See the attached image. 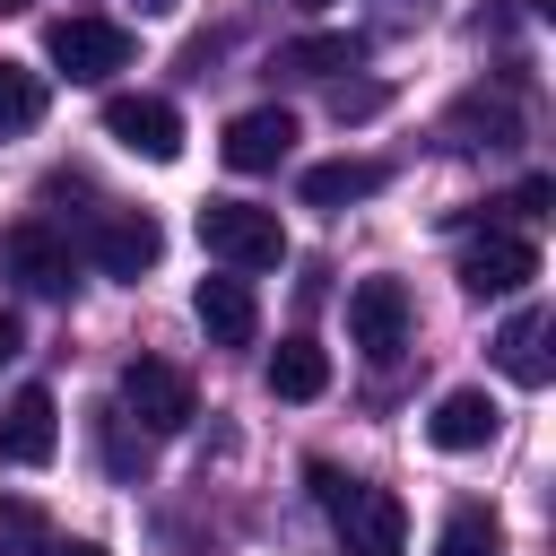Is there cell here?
I'll return each mask as SVG.
<instances>
[{
    "instance_id": "20",
    "label": "cell",
    "mask_w": 556,
    "mask_h": 556,
    "mask_svg": "<svg viewBox=\"0 0 556 556\" xmlns=\"http://www.w3.org/2000/svg\"><path fill=\"white\" fill-rule=\"evenodd\" d=\"M434 556H504V539H495V513H478V504H460V513L443 521V539H434Z\"/></svg>"
},
{
    "instance_id": "8",
    "label": "cell",
    "mask_w": 556,
    "mask_h": 556,
    "mask_svg": "<svg viewBox=\"0 0 556 556\" xmlns=\"http://www.w3.org/2000/svg\"><path fill=\"white\" fill-rule=\"evenodd\" d=\"M0 261H9V278H17L26 295H70V287H78V252H70V235H52V226H9Z\"/></svg>"
},
{
    "instance_id": "1",
    "label": "cell",
    "mask_w": 556,
    "mask_h": 556,
    "mask_svg": "<svg viewBox=\"0 0 556 556\" xmlns=\"http://www.w3.org/2000/svg\"><path fill=\"white\" fill-rule=\"evenodd\" d=\"M304 478H313V504L330 513V530H339L348 556H408V513H400L391 486H365V478H348L330 460H313Z\"/></svg>"
},
{
    "instance_id": "4",
    "label": "cell",
    "mask_w": 556,
    "mask_h": 556,
    "mask_svg": "<svg viewBox=\"0 0 556 556\" xmlns=\"http://www.w3.org/2000/svg\"><path fill=\"white\" fill-rule=\"evenodd\" d=\"M113 408H122L139 434H182V426H191V374L165 365V356H130Z\"/></svg>"
},
{
    "instance_id": "24",
    "label": "cell",
    "mask_w": 556,
    "mask_h": 556,
    "mask_svg": "<svg viewBox=\"0 0 556 556\" xmlns=\"http://www.w3.org/2000/svg\"><path fill=\"white\" fill-rule=\"evenodd\" d=\"M165 9H182V0H139V17H165Z\"/></svg>"
},
{
    "instance_id": "21",
    "label": "cell",
    "mask_w": 556,
    "mask_h": 556,
    "mask_svg": "<svg viewBox=\"0 0 556 556\" xmlns=\"http://www.w3.org/2000/svg\"><path fill=\"white\" fill-rule=\"evenodd\" d=\"M52 530H43V513L26 504V495H0V556H35Z\"/></svg>"
},
{
    "instance_id": "9",
    "label": "cell",
    "mask_w": 556,
    "mask_h": 556,
    "mask_svg": "<svg viewBox=\"0 0 556 556\" xmlns=\"http://www.w3.org/2000/svg\"><path fill=\"white\" fill-rule=\"evenodd\" d=\"M530 278H539V243H530V235H504V226H495V235H478V243L460 252V287H469V295H521Z\"/></svg>"
},
{
    "instance_id": "22",
    "label": "cell",
    "mask_w": 556,
    "mask_h": 556,
    "mask_svg": "<svg viewBox=\"0 0 556 556\" xmlns=\"http://www.w3.org/2000/svg\"><path fill=\"white\" fill-rule=\"evenodd\" d=\"M35 556H104V547H96V539H43Z\"/></svg>"
},
{
    "instance_id": "18",
    "label": "cell",
    "mask_w": 556,
    "mask_h": 556,
    "mask_svg": "<svg viewBox=\"0 0 556 556\" xmlns=\"http://www.w3.org/2000/svg\"><path fill=\"white\" fill-rule=\"evenodd\" d=\"M35 122H43V78L0 52V130H35Z\"/></svg>"
},
{
    "instance_id": "7",
    "label": "cell",
    "mask_w": 556,
    "mask_h": 556,
    "mask_svg": "<svg viewBox=\"0 0 556 556\" xmlns=\"http://www.w3.org/2000/svg\"><path fill=\"white\" fill-rule=\"evenodd\" d=\"M104 139H122L148 165H174L182 156V113L165 96H104Z\"/></svg>"
},
{
    "instance_id": "2",
    "label": "cell",
    "mask_w": 556,
    "mask_h": 556,
    "mask_svg": "<svg viewBox=\"0 0 556 556\" xmlns=\"http://www.w3.org/2000/svg\"><path fill=\"white\" fill-rule=\"evenodd\" d=\"M200 243H208V261H226V269H278V261H287V226H278V208H261V200H208V208H200Z\"/></svg>"
},
{
    "instance_id": "12",
    "label": "cell",
    "mask_w": 556,
    "mask_h": 556,
    "mask_svg": "<svg viewBox=\"0 0 556 556\" xmlns=\"http://www.w3.org/2000/svg\"><path fill=\"white\" fill-rule=\"evenodd\" d=\"M287 148H295V113H278V104L235 113L226 139H217V156H226L235 174H269V165H287Z\"/></svg>"
},
{
    "instance_id": "10",
    "label": "cell",
    "mask_w": 556,
    "mask_h": 556,
    "mask_svg": "<svg viewBox=\"0 0 556 556\" xmlns=\"http://www.w3.org/2000/svg\"><path fill=\"white\" fill-rule=\"evenodd\" d=\"M191 313H200L208 348H252V339H261V295H252V278H243V269L200 278V287H191Z\"/></svg>"
},
{
    "instance_id": "13",
    "label": "cell",
    "mask_w": 556,
    "mask_h": 556,
    "mask_svg": "<svg viewBox=\"0 0 556 556\" xmlns=\"http://www.w3.org/2000/svg\"><path fill=\"white\" fill-rule=\"evenodd\" d=\"M495 426H504V408L486 391H443L434 417H426V443L434 452H478V443H495Z\"/></svg>"
},
{
    "instance_id": "25",
    "label": "cell",
    "mask_w": 556,
    "mask_h": 556,
    "mask_svg": "<svg viewBox=\"0 0 556 556\" xmlns=\"http://www.w3.org/2000/svg\"><path fill=\"white\" fill-rule=\"evenodd\" d=\"M9 9H26V0H0V17H9Z\"/></svg>"
},
{
    "instance_id": "26",
    "label": "cell",
    "mask_w": 556,
    "mask_h": 556,
    "mask_svg": "<svg viewBox=\"0 0 556 556\" xmlns=\"http://www.w3.org/2000/svg\"><path fill=\"white\" fill-rule=\"evenodd\" d=\"M304 9H330V0H304Z\"/></svg>"
},
{
    "instance_id": "16",
    "label": "cell",
    "mask_w": 556,
    "mask_h": 556,
    "mask_svg": "<svg viewBox=\"0 0 556 556\" xmlns=\"http://www.w3.org/2000/svg\"><path fill=\"white\" fill-rule=\"evenodd\" d=\"M269 391H278V400H321V391H330V356H321L313 339H287V348L269 356Z\"/></svg>"
},
{
    "instance_id": "3",
    "label": "cell",
    "mask_w": 556,
    "mask_h": 556,
    "mask_svg": "<svg viewBox=\"0 0 556 556\" xmlns=\"http://www.w3.org/2000/svg\"><path fill=\"white\" fill-rule=\"evenodd\" d=\"M130 26H113V17H52L43 26V61L61 70V78H78V87H104L113 70H130Z\"/></svg>"
},
{
    "instance_id": "15",
    "label": "cell",
    "mask_w": 556,
    "mask_h": 556,
    "mask_svg": "<svg viewBox=\"0 0 556 556\" xmlns=\"http://www.w3.org/2000/svg\"><path fill=\"white\" fill-rule=\"evenodd\" d=\"M495 365H504L521 391H539V382H547V304H521V313L495 330Z\"/></svg>"
},
{
    "instance_id": "23",
    "label": "cell",
    "mask_w": 556,
    "mask_h": 556,
    "mask_svg": "<svg viewBox=\"0 0 556 556\" xmlns=\"http://www.w3.org/2000/svg\"><path fill=\"white\" fill-rule=\"evenodd\" d=\"M17 348H26V330H17V313H0V365H9Z\"/></svg>"
},
{
    "instance_id": "14",
    "label": "cell",
    "mask_w": 556,
    "mask_h": 556,
    "mask_svg": "<svg viewBox=\"0 0 556 556\" xmlns=\"http://www.w3.org/2000/svg\"><path fill=\"white\" fill-rule=\"evenodd\" d=\"M382 182H391L382 156H330V165L304 174V208H348V200H374Z\"/></svg>"
},
{
    "instance_id": "5",
    "label": "cell",
    "mask_w": 556,
    "mask_h": 556,
    "mask_svg": "<svg viewBox=\"0 0 556 556\" xmlns=\"http://www.w3.org/2000/svg\"><path fill=\"white\" fill-rule=\"evenodd\" d=\"M87 252H96V269L104 278H148L156 269V252H165V226L148 217V208H96V226H87Z\"/></svg>"
},
{
    "instance_id": "17",
    "label": "cell",
    "mask_w": 556,
    "mask_h": 556,
    "mask_svg": "<svg viewBox=\"0 0 556 556\" xmlns=\"http://www.w3.org/2000/svg\"><path fill=\"white\" fill-rule=\"evenodd\" d=\"M365 43L356 35H304V43H278V70L287 78H330V70H356Z\"/></svg>"
},
{
    "instance_id": "6",
    "label": "cell",
    "mask_w": 556,
    "mask_h": 556,
    "mask_svg": "<svg viewBox=\"0 0 556 556\" xmlns=\"http://www.w3.org/2000/svg\"><path fill=\"white\" fill-rule=\"evenodd\" d=\"M348 339H356L374 365H391V356L408 348V287H400V278H356V287H348Z\"/></svg>"
},
{
    "instance_id": "11",
    "label": "cell",
    "mask_w": 556,
    "mask_h": 556,
    "mask_svg": "<svg viewBox=\"0 0 556 556\" xmlns=\"http://www.w3.org/2000/svg\"><path fill=\"white\" fill-rule=\"evenodd\" d=\"M52 452H61V408H52L43 382H26V391L0 408V460H9V469H43Z\"/></svg>"
},
{
    "instance_id": "19",
    "label": "cell",
    "mask_w": 556,
    "mask_h": 556,
    "mask_svg": "<svg viewBox=\"0 0 556 556\" xmlns=\"http://www.w3.org/2000/svg\"><path fill=\"white\" fill-rule=\"evenodd\" d=\"M96 443H104V469H113V478H139V469H148V443H156V434H139V426H130L122 408H104V417H96Z\"/></svg>"
}]
</instances>
